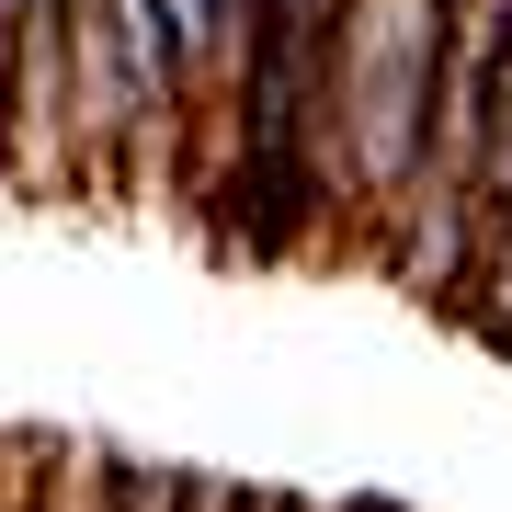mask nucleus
<instances>
[{
	"label": "nucleus",
	"mask_w": 512,
	"mask_h": 512,
	"mask_svg": "<svg viewBox=\"0 0 512 512\" xmlns=\"http://www.w3.org/2000/svg\"><path fill=\"white\" fill-rule=\"evenodd\" d=\"M183 512H262V490H239V478H183Z\"/></svg>",
	"instance_id": "0eeeda50"
},
{
	"label": "nucleus",
	"mask_w": 512,
	"mask_h": 512,
	"mask_svg": "<svg viewBox=\"0 0 512 512\" xmlns=\"http://www.w3.org/2000/svg\"><path fill=\"white\" fill-rule=\"evenodd\" d=\"M501 57H512V0H456L444 12V69H433V160L399 239H387V274L433 308L467 296V251H478V183H490V114H501Z\"/></svg>",
	"instance_id": "7ed1b4c3"
},
{
	"label": "nucleus",
	"mask_w": 512,
	"mask_h": 512,
	"mask_svg": "<svg viewBox=\"0 0 512 512\" xmlns=\"http://www.w3.org/2000/svg\"><path fill=\"white\" fill-rule=\"evenodd\" d=\"M183 478L194 467H148V456H114V444H46L35 512H183Z\"/></svg>",
	"instance_id": "20e7f679"
},
{
	"label": "nucleus",
	"mask_w": 512,
	"mask_h": 512,
	"mask_svg": "<svg viewBox=\"0 0 512 512\" xmlns=\"http://www.w3.org/2000/svg\"><path fill=\"white\" fill-rule=\"evenodd\" d=\"M353 0H251L239 80L217 114V160L194 183V217L239 262H296L308 239L342 228L330 194V57H342Z\"/></svg>",
	"instance_id": "f257e3e1"
},
{
	"label": "nucleus",
	"mask_w": 512,
	"mask_h": 512,
	"mask_svg": "<svg viewBox=\"0 0 512 512\" xmlns=\"http://www.w3.org/2000/svg\"><path fill=\"white\" fill-rule=\"evenodd\" d=\"M444 12L456 0H353L342 57H330V194H342V239L387 262L421 160H433V69H444Z\"/></svg>",
	"instance_id": "f03ea898"
},
{
	"label": "nucleus",
	"mask_w": 512,
	"mask_h": 512,
	"mask_svg": "<svg viewBox=\"0 0 512 512\" xmlns=\"http://www.w3.org/2000/svg\"><path fill=\"white\" fill-rule=\"evenodd\" d=\"M478 342H490V353H512V296H501V308H490V330H478Z\"/></svg>",
	"instance_id": "6e6552de"
},
{
	"label": "nucleus",
	"mask_w": 512,
	"mask_h": 512,
	"mask_svg": "<svg viewBox=\"0 0 512 512\" xmlns=\"http://www.w3.org/2000/svg\"><path fill=\"white\" fill-rule=\"evenodd\" d=\"M35 467H46V444L0 433V512H35Z\"/></svg>",
	"instance_id": "423d86ee"
},
{
	"label": "nucleus",
	"mask_w": 512,
	"mask_h": 512,
	"mask_svg": "<svg viewBox=\"0 0 512 512\" xmlns=\"http://www.w3.org/2000/svg\"><path fill=\"white\" fill-rule=\"evenodd\" d=\"M512 296V57H501V114H490V183H478V251H467V296L456 319L490 330V308Z\"/></svg>",
	"instance_id": "39448f33"
}]
</instances>
